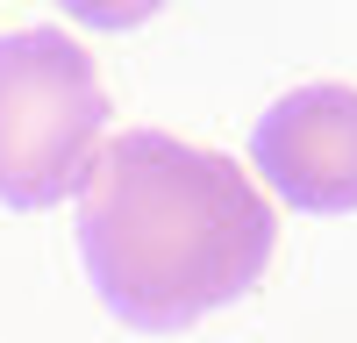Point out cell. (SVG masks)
Returning a JSON list of instances; mask_svg holds the SVG:
<instances>
[{"instance_id":"cell-1","label":"cell","mask_w":357,"mask_h":343,"mask_svg":"<svg viewBox=\"0 0 357 343\" xmlns=\"http://www.w3.org/2000/svg\"><path fill=\"white\" fill-rule=\"evenodd\" d=\"M79 250L129 329L178 336L264 279L279 222L236 158L165 129H122L79 186Z\"/></svg>"},{"instance_id":"cell-2","label":"cell","mask_w":357,"mask_h":343,"mask_svg":"<svg viewBox=\"0 0 357 343\" xmlns=\"http://www.w3.org/2000/svg\"><path fill=\"white\" fill-rule=\"evenodd\" d=\"M107 122V86L65 29L0 36V200L57 208L86 186Z\"/></svg>"},{"instance_id":"cell-3","label":"cell","mask_w":357,"mask_h":343,"mask_svg":"<svg viewBox=\"0 0 357 343\" xmlns=\"http://www.w3.org/2000/svg\"><path fill=\"white\" fill-rule=\"evenodd\" d=\"M264 186L307 215H357V86H293L250 136Z\"/></svg>"}]
</instances>
